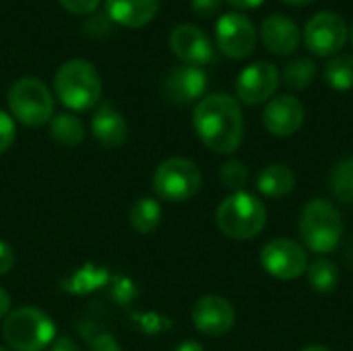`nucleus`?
Here are the masks:
<instances>
[{"label":"nucleus","mask_w":353,"mask_h":351,"mask_svg":"<svg viewBox=\"0 0 353 351\" xmlns=\"http://www.w3.org/2000/svg\"><path fill=\"white\" fill-rule=\"evenodd\" d=\"M192 126L203 145L219 155L234 153L244 139L242 108L225 93L205 95L192 112Z\"/></svg>","instance_id":"f257e3e1"},{"label":"nucleus","mask_w":353,"mask_h":351,"mask_svg":"<svg viewBox=\"0 0 353 351\" xmlns=\"http://www.w3.org/2000/svg\"><path fill=\"white\" fill-rule=\"evenodd\" d=\"M215 223L225 238L252 240L267 225V207L252 192H232L219 203Z\"/></svg>","instance_id":"f03ea898"},{"label":"nucleus","mask_w":353,"mask_h":351,"mask_svg":"<svg viewBox=\"0 0 353 351\" xmlns=\"http://www.w3.org/2000/svg\"><path fill=\"white\" fill-rule=\"evenodd\" d=\"M54 91L62 106L74 112L91 110L101 97L99 70L81 58L64 62L54 74Z\"/></svg>","instance_id":"7ed1b4c3"},{"label":"nucleus","mask_w":353,"mask_h":351,"mask_svg":"<svg viewBox=\"0 0 353 351\" xmlns=\"http://www.w3.org/2000/svg\"><path fill=\"white\" fill-rule=\"evenodd\" d=\"M298 230L304 248L316 254H329L339 246L343 238V219L331 201L312 199L300 213Z\"/></svg>","instance_id":"20e7f679"},{"label":"nucleus","mask_w":353,"mask_h":351,"mask_svg":"<svg viewBox=\"0 0 353 351\" xmlns=\"http://www.w3.org/2000/svg\"><path fill=\"white\" fill-rule=\"evenodd\" d=\"M2 333L12 350L43 351L56 339V325L43 310L25 306L6 314Z\"/></svg>","instance_id":"39448f33"},{"label":"nucleus","mask_w":353,"mask_h":351,"mask_svg":"<svg viewBox=\"0 0 353 351\" xmlns=\"http://www.w3.org/2000/svg\"><path fill=\"white\" fill-rule=\"evenodd\" d=\"M8 108L10 116L21 124L39 128L50 124L54 114V97L48 85L35 77H23L14 81L8 89Z\"/></svg>","instance_id":"423d86ee"},{"label":"nucleus","mask_w":353,"mask_h":351,"mask_svg":"<svg viewBox=\"0 0 353 351\" xmlns=\"http://www.w3.org/2000/svg\"><path fill=\"white\" fill-rule=\"evenodd\" d=\"M201 168L186 157H170L153 172V190L168 203H186L201 190Z\"/></svg>","instance_id":"0eeeda50"},{"label":"nucleus","mask_w":353,"mask_h":351,"mask_svg":"<svg viewBox=\"0 0 353 351\" xmlns=\"http://www.w3.org/2000/svg\"><path fill=\"white\" fill-rule=\"evenodd\" d=\"M302 39L314 56L321 58H333L341 54L343 46L350 39V25L347 21L333 12V10H321L312 14L302 31Z\"/></svg>","instance_id":"6e6552de"},{"label":"nucleus","mask_w":353,"mask_h":351,"mask_svg":"<svg viewBox=\"0 0 353 351\" xmlns=\"http://www.w3.org/2000/svg\"><path fill=\"white\" fill-rule=\"evenodd\" d=\"M304 244L292 238H273L261 248V267L279 281H294L308 271Z\"/></svg>","instance_id":"1a4fd4ad"},{"label":"nucleus","mask_w":353,"mask_h":351,"mask_svg":"<svg viewBox=\"0 0 353 351\" xmlns=\"http://www.w3.org/2000/svg\"><path fill=\"white\" fill-rule=\"evenodd\" d=\"M256 27L242 12H225L215 27V41L223 56L232 60L250 58L256 50Z\"/></svg>","instance_id":"9d476101"},{"label":"nucleus","mask_w":353,"mask_h":351,"mask_svg":"<svg viewBox=\"0 0 353 351\" xmlns=\"http://www.w3.org/2000/svg\"><path fill=\"white\" fill-rule=\"evenodd\" d=\"M279 81H281V74L273 62L256 60L238 74V81H236L238 99L246 106H261L273 99V93L277 91Z\"/></svg>","instance_id":"9b49d317"},{"label":"nucleus","mask_w":353,"mask_h":351,"mask_svg":"<svg viewBox=\"0 0 353 351\" xmlns=\"http://www.w3.org/2000/svg\"><path fill=\"white\" fill-rule=\"evenodd\" d=\"M192 325L199 333L207 337H221L230 333L236 325V310L223 296H201L190 312Z\"/></svg>","instance_id":"f8f14e48"},{"label":"nucleus","mask_w":353,"mask_h":351,"mask_svg":"<svg viewBox=\"0 0 353 351\" xmlns=\"http://www.w3.org/2000/svg\"><path fill=\"white\" fill-rule=\"evenodd\" d=\"M304 118H306L304 103L292 93L275 95L273 99L267 101L263 110V124L267 132L279 139L296 134L302 128Z\"/></svg>","instance_id":"ddd939ff"},{"label":"nucleus","mask_w":353,"mask_h":351,"mask_svg":"<svg viewBox=\"0 0 353 351\" xmlns=\"http://www.w3.org/2000/svg\"><path fill=\"white\" fill-rule=\"evenodd\" d=\"M172 52L190 66H205L215 60V50L209 35L192 23H180L170 33Z\"/></svg>","instance_id":"4468645a"},{"label":"nucleus","mask_w":353,"mask_h":351,"mask_svg":"<svg viewBox=\"0 0 353 351\" xmlns=\"http://www.w3.org/2000/svg\"><path fill=\"white\" fill-rule=\"evenodd\" d=\"M207 85H209V79L201 66L182 64L168 72L163 89H165V97L172 103L188 106V103L201 101L205 97Z\"/></svg>","instance_id":"2eb2a0df"},{"label":"nucleus","mask_w":353,"mask_h":351,"mask_svg":"<svg viewBox=\"0 0 353 351\" xmlns=\"http://www.w3.org/2000/svg\"><path fill=\"white\" fill-rule=\"evenodd\" d=\"M261 41L275 56H290L300 48L302 31L285 14H269L261 23Z\"/></svg>","instance_id":"dca6fc26"},{"label":"nucleus","mask_w":353,"mask_h":351,"mask_svg":"<svg viewBox=\"0 0 353 351\" xmlns=\"http://www.w3.org/2000/svg\"><path fill=\"white\" fill-rule=\"evenodd\" d=\"M91 134L101 147L116 149L126 141L128 124L112 103H99L91 118Z\"/></svg>","instance_id":"f3484780"},{"label":"nucleus","mask_w":353,"mask_h":351,"mask_svg":"<svg viewBox=\"0 0 353 351\" xmlns=\"http://www.w3.org/2000/svg\"><path fill=\"white\" fill-rule=\"evenodd\" d=\"M159 10V0H105V14L112 23L139 29L155 19Z\"/></svg>","instance_id":"a211bd4d"},{"label":"nucleus","mask_w":353,"mask_h":351,"mask_svg":"<svg viewBox=\"0 0 353 351\" xmlns=\"http://www.w3.org/2000/svg\"><path fill=\"white\" fill-rule=\"evenodd\" d=\"M296 188V174L285 163H269L256 174V190L267 199H283Z\"/></svg>","instance_id":"6ab92c4d"},{"label":"nucleus","mask_w":353,"mask_h":351,"mask_svg":"<svg viewBox=\"0 0 353 351\" xmlns=\"http://www.w3.org/2000/svg\"><path fill=\"white\" fill-rule=\"evenodd\" d=\"M110 281V271L103 267H95V265H83L77 273H72L68 279L62 281V290L68 294H91L99 288H103Z\"/></svg>","instance_id":"aec40b11"},{"label":"nucleus","mask_w":353,"mask_h":351,"mask_svg":"<svg viewBox=\"0 0 353 351\" xmlns=\"http://www.w3.org/2000/svg\"><path fill=\"white\" fill-rule=\"evenodd\" d=\"M161 215H163L161 205H159L155 199H151V197H141V199H137V201L132 203L130 213H128V221H130V225H132L139 234L147 236V234H153V232L159 228Z\"/></svg>","instance_id":"412c9836"},{"label":"nucleus","mask_w":353,"mask_h":351,"mask_svg":"<svg viewBox=\"0 0 353 351\" xmlns=\"http://www.w3.org/2000/svg\"><path fill=\"white\" fill-rule=\"evenodd\" d=\"M50 137L62 147H79L85 141V126L74 114H58L50 120Z\"/></svg>","instance_id":"4be33fe9"},{"label":"nucleus","mask_w":353,"mask_h":351,"mask_svg":"<svg viewBox=\"0 0 353 351\" xmlns=\"http://www.w3.org/2000/svg\"><path fill=\"white\" fill-rule=\"evenodd\" d=\"M325 81L335 91L353 89V54H337L325 64Z\"/></svg>","instance_id":"5701e85b"},{"label":"nucleus","mask_w":353,"mask_h":351,"mask_svg":"<svg viewBox=\"0 0 353 351\" xmlns=\"http://www.w3.org/2000/svg\"><path fill=\"white\" fill-rule=\"evenodd\" d=\"M316 79V62L312 58H294L283 66L281 81L294 91H302Z\"/></svg>","instance_id":"b1692460"},{"label":"nucleus","mask_w":353,"mask_h":351,"mask_svg":"<svg viewBox=\"0 0 353 351\" xmlns=\"http://www.w3.org/2000/svg\"><path fill=\"white\" fill-rule=\"evenodd\" d=\"M308 283L319 294H331L339 283V269L329 259H316L308 265Z\"/></svg>","instance_id":"393cba45"},{"label":"nucleus","mask_w":353,"mask_h":351,"mask_svg":"<svg viewBox=\"0 0 353 351\" xmlns=\"http://www.w3.org/2000/svg\"><path fill=\"white\" fill-rule=\"evenodd\" d=\"M329 186L331 192L337 201L353 205V157H345L341 159L329 178Z\"/></svg>","instance_id":"a878e982"},{"label":"nucleus","mask_w":353,"mask_h":351,"mask_svg":"<svg viewBox=\"0 0 353 351\" xmlns=\"http://www.w3.org/2000/svg\"><path fill=\"white\" fill-rule=\"evenodd\" d=\"M248 178H250V172L246 168L244 161L240 159H230L221 166L219 170V180L221 184L232 190V192H240L246 184H248Z\"/></svg>","instance_id":"bb28decb"},{"label":"nucleus","mask_w":353,"mask_h":351,"mask_svg":"<svg viewBox=\"0 0 353 351\" xmlns=\"http://www.w3.org/2000/svg\"><path fill=\"white\" fill-rule=\"evenodd\" d=\"M14 137H17V128H14V118L0 110V155L6 153L12 143H14Z\"/></svg>","instance_id":"cd10ccee"},{"label":"nucleus","mask_w":353,"mask_h":351,"mask_svg":"<svg viewBox=\"0 0 353 351\" xmlns=\"http://www.w3.org/2000/svg\"><path fill=\"white\" fill-rule=\"evenodd\" d=\"M112 296L116 298V302L126 304V302H130L137 296V288H134V283L130 279L116 277L114 279V285H112Z\"/></svg>","instance_id":"c85d7f7f"},{"label":"nucleus","mask_w":353,"mask_h":351,"mask_svg":"<svg viewBox=\"0 0 353 351\" xmlns=\"http://www.w3.org/2000/svg\"><path fill=\"white\" fill-rule=\"evenodd\" d=\"M60 6L72 14H91L97 6L99 0H58Z\"/></svg>","instance_id":"c756f323"},{"label":"nucleus","mask_w":353,"mask_h":351,"mask_svg":"<svg viewBox=\"0 0 353 351\" xmlns=\"http://www.w3.org/2000/svg\"><path fill=\"white\" fill-rule=\"evenodd\" d=\"M110 25H112V21H110V17L108 14H93L87 23H85V31L89 33V35H93V37H101V35H105L108 31H110Z\"/></svg>","instance_id":"7c9ffc66"},{"label":"nucleus","mask_w":353,"mask_h":351,"mask_svg":"<svg viewBox=\"0 0 353 351\" xmlns=\"http://www.w3.org/2000/svg\"><path fill=\"white\" fill-rule=\"evenodd\" d=\"M221 2L223 0H192V10L194 14L203 17V19H209L213 14H217V10L221 8Z\"/></svg>","instance_id":"2f4dec72"},{"label":"nucleus","mask_w":353,"mask_h":351,"mask_svg":"<svg viewBox=\"0 0 353 351\" xmlns=\"http://www.w3.org/2000/svg\"><path fill=\"white\" fill-rule=\"evenodd\" d=\"M91 351H122V348L110 333H97L91 341Z\"/></svg>","instance_id":"473e14b6"},{"label":"nucleus","mask_w":353,"mask_h":351,"mask_svg":"<svg viewBox=\"0 0 353 351\" xmlns=\"http://www.w3.org/2000/svg\"><path fill=\"white\" fill-rule=\"evenodd\" d=\"M17 263V254L12 250L10 244H6L4 240H0V275H6Z\"/></svg>","instance_id":"72a5a7b5"},{"label":"nucleus","mask_w":353,"mask_h":351,"mask_svg":"<svg viewBox=\"0 0 353 351\" xmlns=\"http://www.w3.org/2000/svg\"><path fill=\"white\" fill-rule=\"evenodd\" d=\"M50 351H81V348H79V343H77L74 339L62 335V337H56V339L52 341Z\"/></svg>","instance_id":"f704fd0d"},{"label":"nucleus","mask_w":353,"mask_h":351,"mask_svg":"<svg viewBox=\"0 0 353 351\" xmlns=\"http://www.w3.org/2000/svg\"><path fill=\"white\" fill-rule=\"evenodd\" d=\"M225 2L238 10H252V8H259L265 0H225Z\"/></svg>","instance_id":"c9c22d12"},{"label":"nucleus","mask_w":353,"mask_h":351,"mask_svg":"<svg viewBox=\"0 0 353 351\" xmlns=\"http://www.w3.org/2000/svg\"><path fill=\"white\" fill-rule=\"evenodd\" d=\"M10 312V296L4 288H0V319H6Z\"/></svg>","instance_id":"e433bc0d"},{"label":"nucleus","mask_w":353,"mask_h":351,"mask_svg":"<svg viewBox=\"0 0 353 351\" xmlns=\"http://www.w3.org/2000/svg\"><path fill=\"white\" fill-rule=\"evenodd\" d=\"M174 351H205V350H203V345H201L199 341H190V339H188V341H182V343H180V345H178Z\"/></svg>","instance_id":"4c0bfd02"},{"label":"nucleus","mask_w":353,"mask_h":351,"mask_svg":"<svg viewBox=\"0 0 353 351\" xmlns=\"http://www.w3.org/2000/svg\"><path fill=\"white\" fill-rule=\"evenodd\" d=\"M281 2L288 6H306V4H312L314 0H281Z\"/></svg>","instance_id":"58836bf2"},{"label":"nucleus","mask_w":353,"mask_h":351,"mask_svg":"<svg viewBox=\"0 0 353 351\" xmlns=\"http://www.w3.org/2000/svg\"><path fill=\"white\" fill-rule=\"evenodd\" d=\"M302 351H331L329 348H325V345H308V348H304Z\"/></svg>","instance_id":"ea45409f"},{"label":"nucleus","mask_w":353,"mask_h":351,"mask_svg":"<svg viewBox=\"0 0 353 351\" xmlns=\"http://www.w3.org/2000/svg\"><path fill=\"white\" fill-rule=\"evenodd\" d=\"M350 37H352V46H353V25H352V31H350Z\"/></svg>","instance_id":"a19ab883"},{"label":"nucleus","mask_w":353,"mask_h":351,"mask_svg":"<svg viewBox=\"0 0 353 351\" xmlns=\"http://www.w3.org/2000/svg\"><path fill=\"white\" fill-rule=\"evenodd\" d=\"M0 351H10V350H4V348H0Z\"/></svg>","instance_id":"79ce46f5"},{"label":"nucleus","mask_w":353,"mask_h":351,"mask_svg":"<svg viewBox=\"0 0 353 351\" xmlns=\"http://www.w3.org/2000/svg\"><path fill=\"white\" fill-rule=\"evenodd\" d=\"M352 250H353V246H352Z\"/></svg>","instance_id":"37998d69"}]
</instances>
